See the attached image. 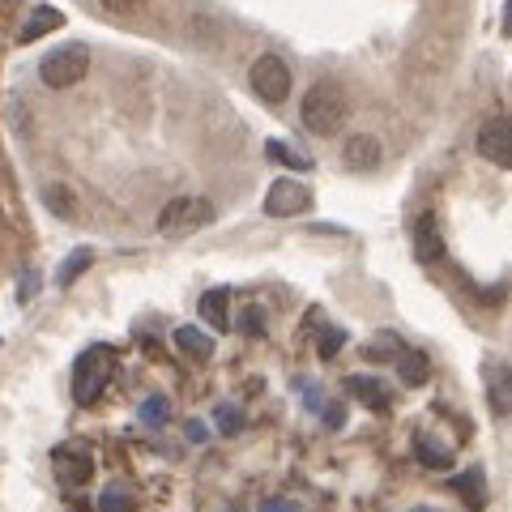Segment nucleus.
<instances>
[{
    "mask_svg": "<svg viewBox=\"0 0 512 512\" xmlns=\"http://www.w3.org/2000/svg\"><path fill=\"white\" fill-rule=\"evenodd\" d=\"M448 483H453V491L461 495V500H466V508L470 512H483V474L478 470H466V474H457V478H448Z\"/></svg>",
    "mask_w": 512,
    "mask_h": 512,
    "instance_id": "nucleus-17",
    "label": "nucleus"
},
{
    "mask_svg": "<svg viewBox=\"0 0 512 512\" xmlns=\"http://www.w3.org/2000/svg\"><path fill=\"white\" fill-rule=\"evenodd\" d=\"M414 457H419L427 470H448V466H453V453L440 448L436 440H419V444H414Z\"/></svg>",
    "mask_w": 512,
    "mask_h": 512,
    "instance_id": "nucleus-20",
    "label": "nucleus"
},
{
    "mask_svg": "<svg viewBox=\"0 0 512 512\" xmlns=\"http://www.w3.org/2000/svg\"><path fill=\"white\" fill-rule=\"evenodd\" d=\"M487 402L495 414H512V367L508 363L487 367Z\"/></svg>",
    "mask_w": 512,
    "mask_h": 512,
    "instance_id": "nucleus-11",
    "label": "nucleus"
},
{
    "mask_svg": "<svg viewBox=\"0 0 512 512\" xmlns=\"http://www.w3.org/2000/svg\"><path fill=\"white\" fill-rule=\"evenodd\" d=\"M248 82H252V94L261 103H286V94H291V69H286V60L282 56H261L252 64V73H248Z\"/></svg>",
    "mask_w": 512,
    "mask_h": 512,
    "instance_id": "nucleus-4",
    "label": "nucleus"
},
{
    "mask_svg": "<svg viewBox=\"0 0 512 512\" xmlns=\"http://www.w3.org/2000/svg\"><path fill=\"white\" fill-rule=\"evenodd\" d=\"M99 512H137V500L128 491H120V487H107L99 495Z\"/></svg>",
    "mask_w": 512,
    "mask_h": 512,
    "instance_id": "nucleus-23",
    "label": "nucleus"
},
{
    "mask_svg": "<svg viewBox=\"0 0 512 512\" xmlns=\"http://www.w3.org/2000/svg\"><path fill=\"white\" fill-rule=\"evenodd\" d=\"M244 333H256V338H261V333H265V320H261V308H248V312H244Z\"/></svg>",
    "mask_w": 512,
    "mask_h": 512,
    "instance_id": "nucleus-27",
    "label": "nucleus"
},
{
    "mask_svg": "<svg viewBox=\"0 0 512 512\" xmlns=\"http://www.w3.org/2000/svg\"><path fill=\"white\" fill-rule=\"evenodd\" d=\"M86 69H90V47L86 43H64V47H56V52L43 56L39 77H43V86H52V90H69V86L82 82Z\"/></svg>",
    "mask_w": 512,
    "mask_h": 512,
    "instance_id": "nucleus-3",
    "label": "nucleus"
},
{
    "mask_svg": "<svg viewBox=\"0 0 512 512\" xmlns=\"http://www.w3.org/2000/svg\"><path fill=\"white\" fill-rule=\"evenodd\" d=\"M397 355H402V338H397V333H376V338L363 346V359H372V363H389Z\"/></svg>",
    "mask_w": 512,
    "mask_h": 512,
    "instance_id": "nucleus-18",
    "label": "nucleus"
},
{
    "mask_svg": "<svg viewBox=\"0 0 512 512\" xmlns=\"http://www.w3.org/2000/svg\"><path fill=\"white\" fill-rule=\"evenodd\" d=\"M175 346H180L188 359H210L214 355V342L205 338L197 325H180V329H175Z\"/></svg>",
    "mask_w": 512,
    "mask_h": 512,
    "instance_id": "nucleus-16",
    "label": "nucleus"
},
{
    "mask_svg": "<svg viewBox=\"0 0 512 512\" xmlns=\"http://www.w3.org/2000/svg\"><path fill=\"white\" fill-rule=\"evenodd\" d=\"M99 5H103V9H111V13H128V9L137 5V0H99Z\"/></svg>",
    "mask_w": 512,
    "mask_h": 512,
    "instance_id": "nucleus-28",
    "label": "nucleus"
},
{
    "mask_svg": "<svg viewBox=\"0 0 512 512\" xmlns=\"http://www.w3.org/2000/svg\"><path fill=\"white\" fill-rule=\"evenodd\" d=\"M64 26V13L52 9V5H39L35 13H30V22L18 30V43H39L43 35H52V30Z\"/></svg>",
    "mask_w": 512,
    "mask_h": 512,
    "instance_id": "nucleus-13",
    "label": "nucleus"
},
{
    "mask_svg": "<svg viewBox=\"0 0 512 512\" xmlns=\"http://www.w3.org/2000/svg\"><path fill=\"white\" fill-rule=\"evenodd\" d=\"M239 427H244V419L235 414V406H218V431L222 436H235Z\"/></svg>",
    "mask_w": 512,
    "mask_h": 512,
    "instance_id": "nucleus-25",
    "label": "nucleus"
},
{
    "mask_svg": "<svg viewBox=\"0 0 512 512\" xmlns=\"http://www.w3.org/2000/svg\"><path fill=\"white\" fill-rule=\"evenodd\" d=\"M116 376V350L111 346H86L73 363V397L77 406H94L103 397V389Z\"/></svg>",
    "mask_w": 512,
    "mask_h": 512,
    "instance_id": "nucleus-2",
    "label": "nucleus"
},
{
    "mask_svg": "<svg viewBox=\"0 0 512 512\" xmlns=\"http://www.w3.org/2000/svg\"><path fill=\"white\" fill-rule=\"evenodd\" d=\"M380 158H384V150H380V141L372 133H355L342 146V167L346 171H376Z\"/></svg>",
    "mask_w": 512,
    "mask_h": 512,
    "instance_id": "nucleus-8",
    "label": "nucleus"
},
{
    "mask_svg": "<svg viewBox=\"0 0 512 512\" xmlns=\"http://www.w3.org/2000/svg\"><path fill=\"white\" fill-rule=\"evenodd\" d=\"M414 256H419L423 265L444 256V235H440L436 214H419V222H414Z\"/></svg>",
    "mask_w": 512,
    "mask_h": 512,
    "instance_id": "nucleus-9",
    "label": "nucleus"
},
{
    "mask_svg": "<svg viewBox=\"0 0 512 512\" xmlns=\"http://www.w3.org/2000/svg\"><path fill=\"white\" fill-rule=\"evenodd\" d=\"M52 466H56V474H60V483H90L94 478V461H90V453H77V448H56L52 453Z\"/></svg>",
    "mask_w": 512,
    "mask_h": 512,
    "instance_id": "nucleus-10",
    "label": "nucleus"
},
{
    "mask_svg": "<svg viewBox=\"0 0 512 512\" xmlns=\"http://www.w3.org/2000/svg\"><path fill=\"white\" fill-rule=\"evenodd\" d=\"M342 419H346V414H338V406H329V414H325V423H329V427H338Z\"/></svg>",
    "mask_w": 512,
    "mask_h": 512,
    "instance_id": "nucleus-30",
    "label": "nucleus"
},
{
    "mask_svg": "<svg viewBox=\"0 0 512 512\" xmlns=\"http://www.w3.org/2000/svg\"><path fill=\"white\" fill-rule=\"evenodd\" d=\"M504 35L512 39V0H508V5H504Z\"/></svg>",
    "mask_w": 512,
    "mask_h": 512,
    "instance_id": "nucleus-31",
    "label": "nucleus"
},
{
    "mask_svg": "<svg viewBox=\"0 0 512 512\" xmlns=\"http://www.w3.org/2000/svg\"><path fill=\"white\" fill-rule=\"evenodd\" d=\"M478 154L487 158V163H495V167H512V116H495V120H487L483 128H478Z\"/></svg>",
    "mask_w": 512,
    "mask_h": 512,
    "instance_id": "nucleus-6",
    "label": "nucleus"
},
{
    "mask_svg": "<svg viewBox=\"0 0 512 512\" xmlns=\"http://www.w3.org/2000/svg\"><path fill=\"white\" fill-rule=\"evenodd\" d=\"M265 154H269V163H282V167H291V171H312V158L295 154L291 146H286V141H269Z\"/></svg>",
    "mask_w": 512,
    "mask_h": 512,
    "instance_id": "nucleus-21",
    "label": "nucleus"
},
{
    "mask_svg": "<svg viewBox=\"0 0 512 512\" xmlns=\"http://www.w3.org/2000/svg\"><path fill=\"white\" fill-rule=\"evenodd\" d=\"M214 218V205L201 197H175L163 214H158V231L163 235H188Z\"/></svg>",
    "mask_w": 512,
    "mask_h": 512,
    "instance_id": "nucleus-5",
    "label": "nucleus"
},
{
    "mask_svg": "<svg viewBox=\"0 0 512 512\" xmlns=\"http://www.w3.org/2000/svg\"><path fill=\"white\" fill-rule=\"evenodd\" d=\"M346 338H342V333L338 329H325V333H320V359H333V355H338V346H342Z\"/></svg>",
    "mask_w": 512,
    "mask_h": 512,
    "instance_id": "nucleus-26",
    "label": "nucleus"
},
{
    "mask_svg": "<svg viewBox=\"0 0 512 512\" xmlns=\"http://www.w3.org/2000/svg\"><path fill=\"white\" fill-rule=\"evenodd\" d=\"M346 389L355 393L367 410H389V393H384L380 384H376V376H350V380H346Z\"/></svg>",
    "mask_w": 512,
    "mask_h": 512,
    "instance_id": "nucleus-15",
    "label": "nucleus"
},
{
    "mask_svg": "<svg viewBox=\"0 0 512 512\" xmlns=\"http://www.w3.org/2000/svg\"><path fill=\"white\" fill-rule=\"evenodd\" d=\"M141 419H146L150 427H163L167 423V397L163 393H154L146 406H141Z\"/></svg>",
    "mask_w": 512,
    "mask_h": 512,
    "instance_id": "nucleus-24",
    "label": "nucleus"
},
{
    "mask_svg": "<svg viewBox=\"0 0 512 512\" xmlns=\"http://www.w3.org/2000/svg\"><path fill=\"white\" fill-rule=\"evenodd\" d=\"M397 376H402L406 389H423L431 380V363H427L423 350H410V355L402 350V355H397Z\"/></svg>",
    "mask_w": 512,
    "mask_h": 512,
    "instance_id": "nucleus-14",
    "label": "nucleus"
},
{
    "mask_svg": "<svg viewBox=\"0 0 512 512\" xmlns=\"http://www.w3.org/2000/svg\"><path fill=\"white\" fill-rule=\"evenodd\" d=\"M346 94L333 86V82H316L308 94H303V107H299V120L308 133L316 137H333V133H342V124H346Z\"/></svg>",
    "mask_w": 512,
    "mask_h": 512,
    "instance_id": "nucleus-1",
    "label": "nucleus"
},
{
    "mask_svg": "<svg viewBox=\"0 0 512 512\" xmlns=\"http://www.w3.org/2000/svg\"><path fill=\"white\" fill-rule=\"evenodd\" d=\"M231 291L227 286H214V291H205L201 295V316H205V325H210L214 333H227L231 329Z\"/></svg>",
    "mask_w": 512,
    "mask_h": 512,
    "instance_id": "nucleus-12",
    "label": "nucleus"
},
{
    "mask_svg": "<svg viewBox=\"0 0 512 512\" xmlns=\"http://www.w3.org/2000/svg\"><path fill=\"white\" fill-rule=\"evenodd\" d=\"M43 201L52 205V214H56V218H73V192H69V188L47 184V188H43Z\"/></svg>",
    "mask_w": 512,
    "mask_h": 512,
    "instance_id": "nucleus-22",
    "label": "nucleus"
},
{
    "mask_svg": "<svg viewBox=\"0 0 512 512\" xmlns=\"http://www.w3.org/2000/svg\"><path fill=\"white\" fill-rule=\"evenodd\" d=\"M261 512H295V504L291 500H265Z\"/></svg>",
    "mask_w": 512,
    "mask_h": 512,
    "instance_id": "nucleus-29",
    "label": "nucleus"
},
{
    "mask_svg": "<svg viewBox=\"0 0 512 512\" xmlns=\"http://www.w3.org/2000/svg\"><path fill=\"white\" fill-rule=\"evenodd\" d=\"M90 265H94V252H90V248H77V252L69 256V261H64V265L56 269V282H60V286H73L77 278L86 274Z\"/></svg>",
    "mask_w": 512,
    "mask_h": 512,
    "instance_id": "nucleus-19",
    "label": "nucleus"
},
{
    "mask_svg": "<svg viewBox=\"0 0 512 512\" xmlns=\"http://www.w3.org/2000/svg\"><path fill=\"white\" fill-rule=\"evenodd\" d=\"M312 205V188L299 180H274L265 192V214L269 218H295Z\"/></svg>",
    "mask_w": 512,
    "mask_h": 512,
    "instance_id": "nucleus-7",
    "label": "nucleus"
}]
</instances>
